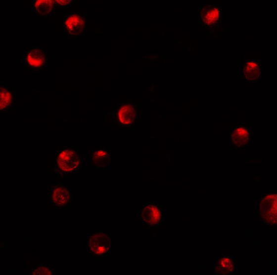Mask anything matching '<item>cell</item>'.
<instances>
[{
  "mask_svg": "<svg viewBox=\"0 0 277 275\" xmlns=\"http://www.w3.org/2000/svg\"><path fill=\"white\" fill-rule=\"evenodd\" d=\"M260 215L264 223L276 225L277 220V194L264 196L260 202Z\"/></svg>",
  "mask_w": 277,
  "mask_h": 275,
  "instance_id": "obj_1",
  "label": "cell"
},
{
  "mask_svg": "<svg viewBox=\"0 0 277 275\" xmlns=\"http://www.w3.org/2000/svg\"><path fill=\"white\" fill-rule=\"evenodd\" d=\"M87 246L91 254L97 257H101L107 254L111 250V237L103 233H96L90 237Z\"/></svg>",
  "mask_w": 277,
  "mask_h": 275,
  "instance_id": "obj_2",
  "label": "cell"
},
{
  "mask_svg": "<svg viewBox=\"0 0 277 275\" xmlns=\"http://www.w3.org/2000/svg\"><path fill=\"white\" fill-rule=\"evenodd\" d=\"M201 23L208 28L219 26L223 20V8L221 5H203L201 7Z\"/></svg>",
  "mask_w": 277,
  "mask_h": 275,
  "instance_id": "obj_3",
  "label": "cell"
},
{
  "mask_svg": "<svg viewBox=\"0 0 277 275\" xmlns=\"http://www.w3.org/2000/svg\"><path fill=\"white\" fill-rule=\"evenodd\" d=\"M86 17L84 14L73 13L64 17L65 31L73 36H79L86 32Z\"/></svg>",
  "mask_w": 277,
  "mask_h": 275,
  "instance_id": "obj_4",
  "label": "cell"
},
{
  "mask_svg": "<svg viewBox=\"0 0 277 275\" xmlns=\"http://www.w3.org/2000/svg\"><path fill=\"white\" fill-rule=\"evenodd\" d=\"M163 216V210L158 205L148 204L142 207L141 220L147 228L155 227L160 225Z\"/></svg>",
  "mask_w": 277,
  "mask_h": 275,
  "instance_id": "obj_5",
  "label": "cell"
},
{
  "mask_svg": "<svg viewBox=\"0 0 277 275\" xmlns=\"http://www.w3.org/2000/svg\"><path fill=\"white\" fill-rule=\"evenodd\" d=\"M137 118L136 108L131 104H124L119 109L117 118L121 123L130 126L134 123Z\"/></svg>",
  "mask_w": 277,
  "mask_h": 275,
  "instance_id": "obj_6",
  "label": "cell"
},
{
  "mask_svg": "<svg viewBox=\"0 0 277 275\" xmlns=\"http://www.w3.org/2000/svg\"><path fill=\"white\" fill-rule=\"evenodd\" d=\"M231 137L235 146L242 148L250 142V132L248 127L239 126L233 130Z\"/></svg>",
  "mask_w": 277,
  "mask_h": 275,
  "instance_id": "obj_7",
  "label": "cell"
},
{
  "mask_svg": "<svg viewBox=\"0 0 277 275\" xmlns=\"http://www.w3.org/2000/svg\"><path fill=\"white\" fill-rule=\"evenodd\" d=\"M235 263L232 257L224 256L215 262V273L220 275H228L232 273L234 269Z\"/></svg>",
  "mask_w": 277,
  "mask_h": 275,
  "instance_id": "obj_8",
  "label": "cell"
},
{
  "mask_svg": "<svg viewBox=\"0 0 277 275\" xmlns=\"http://www.w3.org/2000/svg\"><path fill=\"white\" fill-rule=\"evenodd\" d=\"M261 71L260 64L257 60H246L243 68V74L246 79L250 81H255L260 77Z\"/></svg>",
  "mask_w": 277,
  "mask_h": 275,
  "instance_id": "obj_9",
  "label": "cell"
},
{
  "mask_svg": "<svg viewBox=\"0 0 277 275\" xmlns=\"http://www.w3.org/2000/svg\"><path fill=\"white\" fill-rule=\"evenodd\" d=\"M46 56L39 49L34 48L28 52L26 56V63L32 68L43 67L45 64Z\"/></svg>",
  "mask_w": 277,
  "mask_h": 275,
  "instance_id": "obj_10",
  "label": "cell"
},
{
  "mask_svg": "<svg viewBox=\"0 0 277 275\" xmlns=\"http://www.w3.org/2000/svg\"><path fill=\"white\" fill-rule=\"evenodd\" d=\"M52 199L56 205H66L71 199L70 192L65 187H54L52 189Z\"/></svg>",
  "mask_w": 277,
  "mask_h": 275,
  "instance_id": "obj_11",
  "label": "cell"
},
{
  "mask_svg": "<svg viewBox=\"0 0 277 275\" xmlns=\"http://www.w3.org/2000/svg\"><path fill=\"white\" fill-rule=\"evenodd\" d=\"M110 156L107 151L95 150L92 153L93 163L97 167H105L109 164Z\"/></svg>",
  "mask_w": 277,
  "mask_h": 275,
  "instance_id": "obj_12",
  "label": "cell"
},
{
  "mask_svg": "<svg viewBox=\"0 0 277 275\" xmlns=\"http://www.w3.org/2000/svg\"><path fill=\"white\" fill-rule=\"evenodd\" d=\"M81 164V159L79 156L62 163H56L57 167L60 170L65 172H71L77 170Z\"/></svg>",
  "mask_w": 277,
  "mask_h": 275,
  "instance_id": "obj_13",
  "label": "cell"
},
{
  "mask_svg": "<svg viewBox=\"0 0 277 275\" xmlns=\"http://www.w3.org/2000/svg\"><path fill=\"white\" fill-rule=\"evenodd\" d=\"M0 100H1V105H0L1 111L8 109L13 104L12 92L8 88L4 87V86H1V89H0Z\"/></svg>",
  "mask_w": 277,
  "mask_h": 275,
  "instance_id": "obj_14",
  "label": "cell"
},
{
  "mask_svg": "<svg viewBox=\"0 0 277 275\" xmlns=\"http://www.w3.org/2000/svg\"><path fill=\"white\" fill-rule=\"evenodd\" d=\"M54 1H35L34 7L36 12L40 15H47L52 12L54 9Z\"/></svg>",
  "mask_w": 277,
  "mask_h": 275,
  "instance_id": "obj_15",
  "label": "cell"
},
{
  "mask_svg": "<svg viewBox=\"0 0 277 275\" xmlns=\"http://www.w3.org/2000/svg\"><path fill=\"white\" fill-rule=\"evenodd\" d=\"M78 156H79V154L75 152V150L70 149H65L59 152L56 157V163L67 161Z\"/></svg>",
  "mask_w": 277,
  "mask_h": 275,
  "instance_id": "obj_16",
  "label": "cell"
},
{
  "mask_svg": "<svg viewBox=\"0 0 277 275\" xmlns=\"http://www.w3.org/2000/svg\"><path fill=\"white\" fill-rule=\"evenodd\" d=\"M53 274V271L52 269H48L47 267H42L40 268L36 269L33 273V275H52Z\"/></svg>",
  "mask_w": 277,
  "mask_h": 275,
  "instance_id": "obj_17",
  "label": "cell"
},
{
  "mask_svg": "<svg viewBox=\"0 0 277 275\" xmlns=\"http://www.w3.org/2000/svg\"><path fill=\"white\" fill-rule=\"evenodd\" d=\"M72 1H70V0H69V1H68V0H67V1H54L55 3H57V4L62 6L68 5L72 2Z\"/></svg>",
  "mask_w": 277,
  "mask_h": 275,
  "instance_id": "obj_18",
  "label": "cell"
}]
</instances>
